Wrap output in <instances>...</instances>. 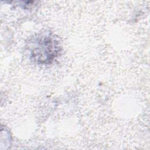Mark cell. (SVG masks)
I'll return each instance as SVG.
<instances>
[{
    "label": "cell",
    "instance_id": "cell-1",
    "mask_svg": "<svg viewBox=\"0 0 150 150\" xmlns=\"http://www.w3.org/2000/svg\"><path fill=\"white\" fill-rule=\"evenodd\" d=\"M30 57L39 64H49L59 56L61 46L52 34L39 35L35 38L30 46Z\"/></svg>",
    "mask_w": 150,
    "mask_h": 150
}]
</instances>
